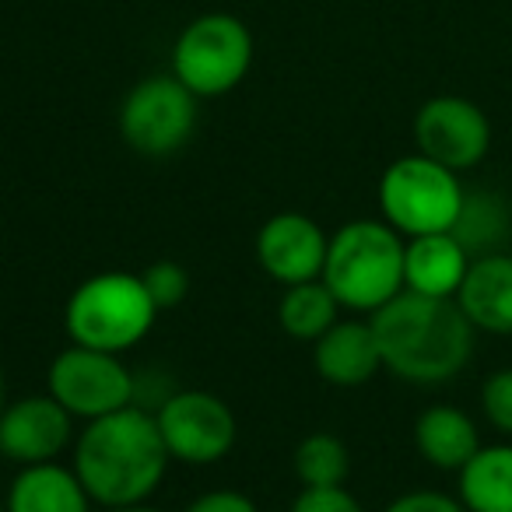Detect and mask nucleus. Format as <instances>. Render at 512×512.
<instances>
[{"label": "nucleus", "instance_id": "nucleus-22", "mask_svg": "<svg viewBox=\"0 0 512 512\" xmlns=\"http://www.w3.org/2000/svg\"><path fill=\"white\" fill-rule=\"evenodd\" d=\"M144 288H148L151 302L158 306V313L162 309H176L179 302L190 295V271H186L183 264H176V260H158V264H151L148 271L141 274Z\"/></svg>", "mask_w": 512, "mask_h": 512}, {"label": "nucleus", "instance_id": "nucleus-2", "mask_svg": "<svg viewBox=\"0 0 512 512\" xmlns=\"http://www.w3.org/2000/svg\"><path fill=\"white\" fill-rule=\"evenodd\" d=\"M383 365L404 383L439 386L467 369L474 355V323L456 299L400 292L372 313Z\"/></svg>", "mask_w": 512, "mask_h": 512}, {"label": "nucleus", "instance_id": "nucleus-20", "mask_svg": "<svg viewBox=\"0 0 512 512\" xmlns=\"http://www.w3.org/2000/svg\"><path fill=\"white\" fill-rule=\"evenodd\" d=\"M292 467L302 488H341L351 474V453L334 432H313L295 446Z\"/></svg>", "mask_w": 512, "mask_h": 512}, {"label": "nucleus", "instance_id": "nucleus-1", "mask_svg": "<svg viewBox=\"0 0 512 512\" xmlns=\"http://www.w3.org/2000/svg\"><path fill=\"white\" fill-rule=\"evenodd\" d=\"M169 449L151 411L130 404L106 418L85 421L74 442V474L102 509L141 505L158 491L169 470Z\"/></svg>", "mask_w": 512, "mask_h": 512}, {"label": "nucleus", "instance_id": "nucleus-4", "mask_svg": "<svg viewBox=\"0 0 512 512\" xmlns=\"http://www.w3.org/2000/svg\"><path fill=\"white\" fill-rule=\"evenodd\" d=\"M155 316L158 306L151 302L141 274L106 271L74 288L64 309V327L71 344L123 355L151 334Z\"/></svg>", "mask_w": 512, "mask_h": 512}, {"label": "nucleus", "instance_id": "nucleus-24", "mask_svg": "<svg viewBox=\"0 0 512 512\" xmlns=\"http://www.w3.org/2000/svg\"><path fill=\"white\" fill-rule=\"evenodd\" d=\"M292 512H365L348 488H302L292 502Z\"/></svg>", "mask_w": 512, "mask_h": 512}, {"label": "nucleus", "instance_id": "nucleus-18", "mask_svg": "<svg viewBox=\"0 0 512 512\" xmlns=\"http://www.w3.org/2000/svg\"><path fill=\"white\" fill-rule=\"evenodd\" d=\"M460 502L467 512H512V446H481L460 470Z\"/></svg>", "mask_w": 512, "mask_h": 512}, {"label": "nucleus", "instance_id": "nucleus-13", "mask_svg": "<svg viewBox=\"0 0 512 512\" xmlns=\"http://www.w3.org/2000/svg\"><path fill=\"white\" fill-rule=\"evenodd\" d=\"M313 365L323 383L341 386V390H355V386L376 379V372L386 369V365L372 320H337L313 344Z\"/></svg>", "mask_w": 512, "mask_h": 512}, {"label": "nucleus", "instance_id": "nucleus-3", "mask_svg": "<svg viewBox=\"0 0 512 512\" xmlns=\"http://www.w3.org/2000/svg\"><path fill=\"white\" fill-rule=\"evenodd\" d=\"M404 246L400 232L386 221H348L330 235L320 281L341 309L376 313L404 292Z\"/></svg>", "mask_w": 512, "mask_h": 512}, {"label": "nucleus", "instance_id": "nucleus-26", "mask_svg": "<svg viewBox=\"0 0 512 512\" xmlns=\"http://www.w3.org/2000/svg\"><path fill=\"white\" fill-rule=\"evenodd\" d=\"M186 512H260V509H256L253 498L242 495V491L218 488V491H207V495L193 498V502L186 505Z\"/></svg>", "mask_w": 512, "mask_h": 512}, {"label": "nucleus", "instance_id": "nucleus-19", "mask_svg": "<svg viewBox=\"0 0 512 512\" xmlns=\"http://www.w3.org/2000/svg\"><path fill=\"white\" fill-rule=\"evenodd\" d=\"M341 320V302L334 299L320 278L302 281V285H288L278 302V323L288 337L295 341H320L334 323Z\"/></svg>", "mask_w": 512, "mask_h": 512}, {"label": "nucleus", "instance_id": "nucleus-5", "mask_svg": "<svg viewBox=\"0 0 512 512\" xmlns=\"http://www.w3.org/2000/svg\"><path fill=\"white\" fill-rule=\"evenodd\" d=\"M463 186L453 169L425 155H404L379 179V211L400 235L453 232L463 211Z\"/></svg>", "mask_w": 512, "mask_h": 512}, {"label": "nucleus", "instance_id": "nucleus-21", "mask_svg": "<svg viewBox=\"0 0 512 512\" xmlns=\"http://www.w3.org/2000/svg\"><path fill=\"white\" fill-rule=\"evenodd\" d=\"M453 235L463 242L470 256L495 253V242L505 239V204L491 193H474L463 197V211L453 225Z\"/></svg>", "mask_w": 512, "mask_h": 512}, {"label": "nucleus", "instance_id": "nucleus-8", "mask_svg": "<svg viewBox=\"0 0 512 512\" xmlns=\"http://www.w3.org/2000/svg\"><path fill=\"white\" fill-rule=\"evenodd\" d=\"M46 386L57 404L67 407L74 421H95L123 411L137 400V379L120 355L71 344L50 362Z\"/></svg>", "mask_w": 512, "mask_h": 512}, {"label": "nucleus", "instance_id": "nucleus-23", "mask_svg": "<svg viewBox=\"0 0 512 512\" xmlns=\"http://www.w3.org/2000/svg\"><path fill=\"white\" fill-rule=\"evenodd\" d=\"M481 411L502 435H512V369H498L481 386Z\"/></svg>", "mask_w": 512, "mask_h": 512}, {"label": "nucleus", "instance_id": "nucleus-25", "mask_svg": "<svg viewBox=\"0 0 512 512\" xmlns=\"http://www.w3.org/2000/svg\"><path fill=\"white\" fill-rule=\"evenodd\" d=\"M386 512H467L460 498H449L442 491H407V495L393 498Z\"/></svg>", "mask_w": 512, "mask_h": 512}, {"label": "nucleus", "instance_id": "nucleus-17", "mask_svg": "<svg viewBox=\"0 0 512 512\" xmlns=\"http://www.w3.org/2000/svg\"><path fill=\"white\" fill-rule=\"evenodd\" d=\"M414 446L435 470H456L460 474L470 456L481 449V439H477V425L460 407L439 404L421 411L418 425H414Z\"/></svg>", "mask_w": 512, "mask_h": 512}, {"label": "nucleus", "instance_id": "nucleus-16", "mask_svg": "<svg viewBox=\"0 0 512 512\" xmlns=\"http://www.w3.org/2000/svg\"><path fill=\"white\" fill-rule=\"evenodd\" d=\"M4 512H92V495L74 467H60L57 460L32 463L15 474Z\"/></svg>", "mask_w": 512, "mask_h": 512}, {"label": "nucleus", "instance_id": "nucleus-11", "mask_svg": "<svg viewBox=\"0 0 512 512\" xmlns=\"http://www.w3.org/2000/svg\"><path fill=\"white\" fill-rule=\"evenodd\" d=\"M74 439V418L50 393L8 400L0 414V456L18 467L53 463Z\"/></svg>", "mask_w": 512, "mask_h": 512}, {"label": "nucleus", "instance_id": "nucleus-9", "mask_svg": "<svg viewBox=\"0 0 512 512\" xmlns=\"http://www.w3.org/2000/svg\"><path fill=\"white\" fill-rule=\"evenodd\" d=\"M155 421L172 460L193 463V467L225 460L239 432L232 407L207 390L169 393L155 411Z\"/></svg>", "mask_w": 512, "mask_h": 512}, {"label": "nucleus", "instance_id": "nucleus-15", "mask_svg": "<svg viewBox=\"0 0 512 512\" xmlns=\"http://www.w3.org/2000/svg\"><path fill=\"white\" fill-rule=\"evenodd\" d=\"M463 316L474 330L512 334V256L484 253L470 260V271L456 292Z\"/></svg>", "mask_w": 512, "mask_h": 512}, {"label": "nucleus", "instance_id": "nucleus-27", "mask_svg": "<svg viewBox=\"0 0 512 512\" xmlns=\"http://www.w3.org/2000/svg\"><path fill=\"white\" fill-rule=\"evenodd\" d=\"M102 512H162V509H155V505L141 502V505H113V509H102Z\"/></svg>", "mask_w": 512, "mask_h": 512}, {"label": "nucleus", "instance_id": "nucleus-6", "mask_svg": "<svg viewBox=\"0 0 512 512\" xmlns=\"http://www.w3.org/2000/svg\"><path fill=\"white\" fill-rule=\"evenodd\" d=\"M253 67V32L228 11L200 15L172 46V74L197 99H218L239 88Z\"/></svg>", "mask_w": 512, "mask_h": 512}, {"label": "nucleus", "instance_id": "nucleus-29", "mask_svg": "<svg viewBox=\"0 0 512 512\" xmlns=\"http://www.w3.org/2000/svg\"><path fill=\"white\" fill-rule=\"evenodd\" d=\"M0 512H4V505H0Z\"/></svg>", "mask_w": 512, "mask_h": 512}, {"label": "nucleus", "instance_id": "nucleus-14", "mask_svg": "<svg viewBox=\"0 0 512 512\" xmlns=\"http://www.w3.org/2000/svg\"><path fill=\"white\" fill-rule=\"evenodd\" d=\"M474 256L453 232L414 235L404 246V288L432 299H456Z\"/></svg>", "mask_w": 512, "mask_h": 512}, {"label": "nucleus", "instance_id": "nucleus-10", "mask_svg": "<svg viewBox=\"0 0 512 512\" xmlns=\"http://www.w3.org/2000/svg\"><path fill=\"white\" fill-rule=\"evenodd\" d=\"M414 144L418 155L463 172L484 162L491 148V123L481 106L463 95H435L414 116Z\"/></svg>", "mask_w": 512, "mask_h": 512}, {"label": "nucleus", "instance_id": "nucleus-12", "mask_svg": "<svg viewBox=\"0 0 512 512\" xmlns=\"http://www.w3.org/2000/svg\"><path fill=\"white\" fill-rule=\"evenodd\" d=\"M330 235L299 211H281L256 232V260L278 285L316 281L327 264Z\"/></svg>", "mask_w": 512, "mask_h": 512}, {"label": "nucleus", "instance_id": "nucleus-7", "mask_svg": "<svg viewBox=\"0 0 512 512\" xmlns=\"http://www.w3.org/2000/svg\"><path fill=\"white\" fill-rule=\"evenodd\" d=\"M197 95L176 74L137 81L120 106V137L144 158H169L190 144L197 130Z\"/></svg>", "mask_w": 512, "mask_h": 512}, {"label": "nucleus", "instance_id": "nucleus-28", "mask_svg": "<svg viewBox=\"0 0 512 512\" xmlns=\"http://www.w3.org/2000/svg\"><path fill=\"white\" fill-rule=\"evenodd\" d=\"M8 407V386H4V365H0V414Z\"/></svg>", "mask_w": 512, "mask_h": 512}]
</instances>
